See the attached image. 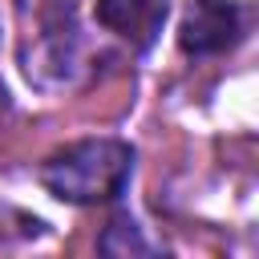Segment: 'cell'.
<instances>
[{"instance_id":"6da1fadb","label":"cell","mask_w":259,"mask_h":259,"mask_svg":"<svg viewBox=\"0 0 259 259\" xmlns=\"http://www.w3.org/2000/svg\"><path fill=\"white\" fill-rule=\"evenodd\" d=\"M134 174V146L121 138H81L57 150L40 166V182L53 198L73 206L109 202L125 190Z\"/></svg>"},{"instance_id":"7a4b0ae2","label":"cell","mask_w":259,"mask_h":259,"mask_svg":"<svg viewBox=\"0 0 259 259\" xmlns=\"http://www.w3.org/2000/svg\"><path fill=\"white\" fill-rule=\"evenodd\" d=\"M247 32V8L231 0H194L182 16L178 45L186 57H214L227 53Z\"/></svg>"},{"instance_id":"3957f363","label":"cell","mask_w":259,"mask_h":259,"mask_svg":"<svg viewBox=\"0 0 259 259\" xmlns=\"http://www.w3.org/2000/svg\"><path fill=\"white\" fill-rule=\"evenodd\" d=\"M97 20L134 49H150L166 24V0H97Z\"/></svg>"},{"instance_id":"277c9868","label":"cell","mask_w":259,"mask_h":259,"mask_svg":"<svg viewBox=\"0 0 259 259\" xmlns=\"http://www.w3.org/2000/svg\"><path fill=\"white\" fill-rule=\"evenodd\" d=\"M97 247L105 255H154L158 251V243H150L130 214H113L109 227H105V235L97 239Z\"/></svg>"},{"instance_id":"5b68a950","label":"cell","mask_w":259,"mask_h":259,"mask_svg":"<svg viewBox=\"0 0 259 259\" xmlns=\"http://www.w3.org/2000/svg\"><path fill=\"white\" fill-rule=\"evenodd\" d=\"M8 113H12V101H8V89L0 85V134H4V121H8Z\"/></svg>"}]
</instances>
